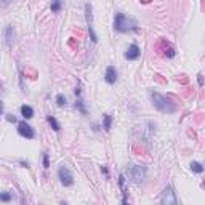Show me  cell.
<instances>
[{
    "label": "cell",
    "mask_w": 205,
    "mask_h": 205,
    "mask_svg": "<svg viewBox=\"0 0 205 205\" xmlns=\"http://www.w3.org/2000/svg\"><path fill=\"white\" fill-rule=\"evenodd\" d=\"M191 170L196 173H203V165L200 162H191Z\"/></svg>",
    "instance_id": "16"
},
{
    "label": "cell",
    "mask_w": 205,
    "mask_h": 205,
    "mask_svg": "<svg viewBox=\"0 0 205 205\" xmlns=\"http://www.w3.org/2000/svg\"><path fill=\"white\" fill-rule=\"evenodd\" d=\"M21 115L27 120V119H32L34 117V109L31 106H27V104H23L21 106Z\"/></svg>",
    "instance_id": "11"
},
{
    "label": "cell",
    "mask_w": 205,
    "mask_h": 205,
    "mask_svg": "<svg viewBox=\"0 0 205 205\" xmlns=\"http://www.w3.org/2000/svg\"><path fill=\"white\" fill-rule=\"evenodd\" d=\"M127 176L136 184H140L143 180H144V176H146V168L141 167V165H135V163H130V165L127 167L125 170Z\"/></svg>",
    "instance_id": "3"
},
{
    "label": "cell",
    "mask_w": 205,
    "mask_h": 205,
    "mask_svg": "<svg viewBox=\"0 0 205 205\" xmlns=\"http://www.w3.org/2000/svg\"><path fill=\"white\" fill-rule=\"evenodd\" d=\"M104 80L107 82L109 85H112L117 82V69L114 66H107L106 67V74H104Z\"/></svg>",
    "instance_id": "9"
},
{
    "label": "cell",
    "mask_w": 205,
    "mask_h": 205,
    "mask_svg": "<svg viewBox=\"0 0 205 205\" xmlns=\"http://www.w3.org/2000/svg\"><path fill=\"white\" fill-rule=\"evenodd\" d=\"M19 163H21V165H23V167H26V168H27V167H29V165H27V162H24V160H21Z\"/></svg>",
    "instance_id": "23"
},
{
    "label": "cell",
    "mask_w": 205,
    "mask_h": 205,
    "mask_svg": "<svg viewBox=\"0 0 205 205\" xmlns=\"http://www.w3.org/2000/svg\"><path fill=\"white\" fill-rule=\"evenodd\" d=\"M101 172H103V173H104L106 176L109 175V172H107V168H106V167H101Z\"/></svg>",
    "instance_id": "22"
},
{
    "label": "cell",
    "mask_w": 205,
    "mask_h": 205,
    "mask_svg": "<svg viewBox=\"0 0 205 205\" xmlns=\"http://www.w3.org/2000/svg\"><path fill=\"white\" fill-rule=\"evenodd\" d=\"M7 120H8V122H13V124H15V122H16V117H15V115H7Z\"/></svg>",
    "instance_id": "20"
},
{
    "label": "cell",
    "mask_w": 205,
    "mask_h": 205,
    "mask_svg": "<svg viewBox=\"0 0 205 205\" xmlns=\"http://www.w3.org/2000/svg\"><path fill=\"white\" fill-rule=\"evenodd\" d=\"M58 176H59V180L64 186H72L74 184V176L71 173V170L67 168L66 165H61L59 170H58Z\"/></svg>",
    "instance_id": "4"
},
{
    "label": "cell",
    "mask_w": 205,
    "mask_h": 205,
    "mask_svg": "<svg viewBox=\"0 0 205 205\" xmlns=\"http://www.w3.org/2000/svg\"><path fill=\"white\" fill-rule=\"evenodd\" d=\"M18 133L26 140H34L35 138V131L27 122H19L18 124Z\"/></svg>",
    "instance_id": "6"
},
{
    "label": "cell",
    "mask_w": 205,
    "mask_h": 205,
    "mask_svg": "<svg viewBox=\"0 0 205 205\" xmlns=\"http://www.w3.org/2000/svg\"><path fill=\"white\" fill-rule=\"evenodd\" d=\"M114 29L117 32H130V31H136L138 26H136V21L125 16L124 13H117L114 18Z\"/></svg>",
    "instance_id": "2"
},
{
    "label": "cell",
    "mask_w": 205,
    "mask_h": 205,
    "mask_svg": "<svg viewBox=\"0 0 205 205\" xmlns=\"http://www.w3.org/2000/svg\"><path fill=\"white\" fill-rule=\"evenodd\" d=\"M0 200H2V202H10L11 200V194L10 192H0Z\"/></svg>",
    "instance_id": "17"
},
{
    "label": "cell",
    "mask_w": 205,
    "mask_h": 205,
    "mask_svg": "<svg viewBox=\"0 0 205 205\" xmlns=\"http://www.w3.org/2000/svg\"><path fill=\"white\" fill-rule=\"evenodd\" d=\"M47 120H48V124L51 125V128H53L54 131H59V130H61V125H59V122H58L56 119H54L53 115H48V117H47Z\"/></svg>",
    "instance_id": "13"
},
{
    "label": "cell",
    "mask_w": 205,
    "mask_h": 205,
    "mask_svg": "<svg viewBox=\"0 0 205 205\" xmlns=\"http://www.w3.org/2000/svg\"><path fill=\"white\" fill-rule=\"evenodd\" d=\"M160 202H162L163 205H170V203L175 205V203H178V199L175 197V192H173V187H172V186H168L165 191H163Z\"/></svg>",
    "instance_id": "7"
},
{
    "label": "cell",
    "mask_w": 205,
    "mask_h": 205,
    "mask_svg": "<svg viewBox=\"0 0 205 205\" xmlns=\"http://www.w3.org/2000/svg\"><path fill=\"white\" fill-rule=\"evenodd\" d=\"M111 127H112V117L109 115V114H104L103 115V128L106 131H109V130H111Z\"/></svg>",
    "instance_id": "12"
},
{
    "label": "cell",
    "mask_w": 205,
    "mask_h": 205,
    "mask_svg": "<svg viewBox=\"0 0 205 205\" xmlns=\"http://www.w3.org/2000/svg\"><path fill=\"white\" fill-rule=\"evenodd\" d=\"M85 16H87V26H88L90 38H91V42L96 44V42H98V37H96V34H95V29H93V15H91V5H90V3L85 5Z\"/></svg>",
    "instance_id": "5"
},
{
    "label": "cell",
    "mask_w": 205,
    "mask_h": 205,
    "mask_svg": "<svg viewBox=\"0 0 205 205\" xmlns=\"http://www.w3.org/2000/svg\"><path fill=\"white\" fill-rule=\"evenodd\" d=\"M13 42H15V29H13V26H7L5 27V44L11 47Z\"/></svg>",
    "instance_id": "10"
},
{
    "label": "cell",
    "mask_w": 205,
    "mask_h": 205,
    "mask_svg": "<svg viewBox=\"0 0 205 205\" xmlns=\"http://www.w3.org/2000/svg\"><path fill=\"white\" fill-rule=\"evenodd\" d=\"M74 93H75V95H77V96H79V95H80V88H79V87H77V88H75V90H74Z\"/></svg>",
    "instance_id": "24"
},
{
    "label": "cell",
    "mask_w": 205,
    "mask_h": 205,
    "mask_svg": "<svg viewBox=\"0 0 205 205\" xmlns=\"http://www.w3.org/2000/svg\"><path fill=\"white\" fill-rule=\"evenodd\" d=\"M197 77H199V85L202 87V85H203V77H202V74H199Z\"/></svg>",
    "instance_id": "21"
},
{
    "label": "cell",
    "mask_w": 205,
    "mask_h": 205,
    "mask_svg": "<svg viewBox=\"0 0 205 205\" xmlns=\"http://www.w3.org/2000/svg\"><path fill=\"white\" fill-rule=\"evenodd\" d=\"M56 104L58 106H64L66 104V96H64V95H58V96H56Z\"/></svg>",
    "instance_id": "18"
},
{
    "label": "cell",
    "mask_w": 205,
    "mask_h": 205,
    "mask_svg": "<svg viewBox=\"0 0 205 205\" xmlns=\"http://www.w3.org/2000/svg\"><path fill=\"white\" fill-rule=\"evenodd\" d=\"M149 96H151V101H152L154 107L157 109V111L163 112V114H173V112H176V109H178L176 104L170 98L163 96V95H160L157 91H149Z\"/></svg>",
    "instance_id": "1"
},
{
    "label": "cell",
    "mask_w": 205,
    "mask_h": 205,
    "mask_svg": "<svg viewBox=\"0 0 205 205\" xmlns=\"http://www.w3.org/2000/svg\"><path fill=\"white\" fill-rule=\"evenodd\" d=\"M44 168H50V159H48V154H44Z\"/></svg>",
    "instance_id": "19"
},
{
    "label": "cell",
    "mask_w": 205,
    "mask_h": 205,
    "mask_svg": "<svg viewBox=\"0 0 205 205\" xmlns=\"http://www.w3.org/2000/svg\"><path fill=\"white\" fill-rule=\"evenodd\" d=\"M3 112V104H2V101H0V114Z\"/></svg>",
    "instance_id": "25"
},
{
    "label": "cell",
    "mask_w": 205,
    "mask_h": 205,
    "mask_svg": "<svg viewBox=\"0 0 205 205\" xmlns=\"http://www.w3.org/2000/svg\"><path fill=\"white\" fill-rule=\"evenodd\" d=\"M50 8H51V13H59L63 8V0H53Z\"/></svg>",
    "instance_id": "14"
},
{
    "label": "cell",
    "mask_w": 205,
    "mask_h": 205,
    "mask_svg": "<svg viewBox=\"0 0 205 205\" xmlns=\"http://www.w3.org/2000/svg\"><path fill=\"white\" fill-rule=\"evenodd\" d=\"M75 109L82 114V115H87L88 112H87V109H85V104H84V101L82 100H77V103H75Z\"/></svg>",
    "instance_id": "15"
},
{
    "label": "cell",
    "mask_w": 205,
    "mask_h": 205,
    "mask_svg": "<svg viewBox=\"0 0 205 205\" xmlns=\"http://www.w3.org/2000/svg\"><path fill=\"white\" fill-rule=\"evenodd\" d=\"M2 2H3V3H10V2H11V0H2Z\"/></svg>",
    "instance_id": "26"
},
{
    "label": "cell",
    "mask_w": 205,
    "mask_h": 205,
    "mask_svg": "<svg viewBox=\"0 0 205 205\" xmlns=\"http://www.w3.org/2000/svg\"><path fill=\"white\" fill-rule=\"evenodd\" d=\"M125 59H128V61H135V59H138L140 56H141V50H140V47L136 45V44H131L130 47H128V50L125 51Z\"/></svg>",
    "instance_id": "8"
}]
</instances>
